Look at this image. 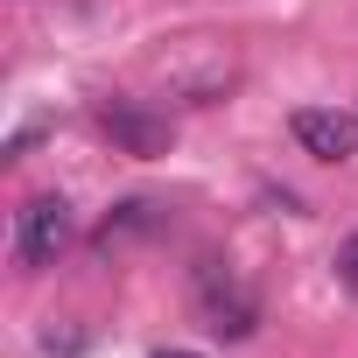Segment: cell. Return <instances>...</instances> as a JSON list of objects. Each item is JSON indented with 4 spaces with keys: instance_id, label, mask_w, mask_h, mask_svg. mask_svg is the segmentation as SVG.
Instances as JSON below:
<instances>
[{
    "instance_id": "1",
    "label": "cell",
    "mask_w": 358,
    "mask_h": 358,
    "mask_svg": "<svg viewBox=\"0 0 358 358\" xmlns=\"http://www.w3.org/2000/svg\"><path fill=\"white\" fill-rule=\"evenodd\" d=\"M71 239H78V211H71V197L43 190V197H29V204L15 211V260H22L29 274L57 267Z\"/></svg>"
},
{
    "instance_id": "2",
    "label": "cell",
    "mask_w": 358,
    "mask_h": 358,
    "mask_svg": "<svg viewBox=\"0 0 358 358\" xmlns=\"http://www.w3.org/2000/svg\"><path fill=\"white\" fill-rule=\"evenodd\" d=\"M92 120H99V134H106L120 155H134V162H162V155L176 148L169 113H155V106H141V99H99Z\"/></svg>"
},
{
    "instance_id": "3",
    "label": "cell",
    "mask_w": 358,
    "mask_h": 358,
    "mask_svg": "<svg viewBox=\"0 0 358 358\" xmlns=\"http://www.w3.org/2000/svg\"><path fill=\"white\" fill-rule=\"evenodd\" d=\"M288 134L316 162H351L358 155V113H337V106H295L288 113Z\"/></svg>"
},
{
    "instance_id": "4",
    "label": "cell",
    "mask_w": 358,
    "mask_h": 358,
    "mask_svg": "<svg viewBox=\"0 0 358 358\" xmlns=\"http://www.w3.org/2000/svg\"><path fill=\"white\" fill-rule=\"evenodd\" d=\"M197 302H204V316H211L218 337H246V330H253V295H246L232 274H218V260H204V274H197Z\"/></svg>"
},
{
    "instance_id": "5",
    "label": "cell",
    "mask_w": 358,
    "mask_h": 358,
    "mask_svg": "<svg viewBox=\"0 0 358 358\" xmlns=\"http://www.w3.org/2000/svg\"><path fill=\"white\" fill-rule=\"evenodd\" d=\"M155 225H162V204L127 197V204H120V211H113V218L92 232V246H99V253H113V246H127V239H141V232H155Z\"/></svg>"
},
{
    "instance_id": "6",
    "label": "cell",
    "mask_w": 358,
    "mask_h": 358,
    "mask_svg": "<svg viewBox=\"0 0 358 358\" xmlns=\"http://www.w3.org/2000/svg\"><path fill=\"white\" fill-rule=\"evenodd\" d=\"M337 281H344V288L358 295V232H351V239L337 246Z\"/></svg>"
},
{
    "instance_id": "7",
    "label": "cell",
    "mask_w": 358,
    "mask_h": 358,
    "mask_svg": "<svg viewBox=\"0 0 358 358\" xmlns=\"http://www.w3.org/2000/svg\"><path fill=\"white\" fill-rule=\"evenodd\" d=\"M155 358H197V351H155Z\"/></svg>"
}]
</instances>
